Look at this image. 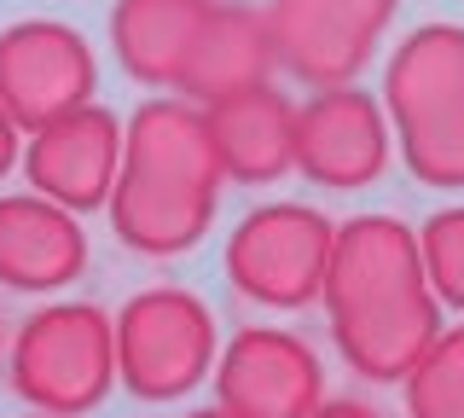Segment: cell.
Instances as JSON below:
<instances>
[{
	"label": "cell",
	"mask_w": 464,
	"mask_h": 418,
	"mask_svg": "<svg viewBox=\"0 0 464 418\" xmlns=\"http://www.w3.org/2000/svg\"><path fill=\"white\" fill-rule=\"evenodd\" d=\"M18 134H24V128L12 122V111H6V105H0V180H6L12 169H18V157H24V146H18Z\"/></svg>",
	"instance_id": "d6986e66"
},
{
	"label": "cell",
	"mask_w": 464,
	"mask_h": 418,
	"mask_svg": "<svg viewBox=\"0 0 464 418\" xmlns=\"http://www.w3.org/2000/svg\"><path fill=\"white\" fill-rule=\"evenodd\" d=\"M418 256H424V279L441 308L464 314V204L435 209L418 227Z\"/></svg>",
	"instance_id": "e0dca14e"
},
{
	"label": "cell",
	"mask_w": 464,
	"mask_h": 418,
	"mask_svg": "<svg viewBox=\"0 0 464 418\" xmlns=\"http://www.w3.org/2000/svg\"><path fill=\"white\" fill-rule=\"evenodd\" d=\"M116 326V384L134 401H180L215 372L221 337H215L209 302L180 285H151L111 314Z\"/></svg>",
	"instance_id": "277c9868"
},
{
	"label": "cell",
	"mask_w": 464,
	"mask_h": 418,
	"mask_svg": "<svg viewBox=\"0 0 464 418\" xmlns=\"http://www.w3.org/2000/svg\"><path fill=\"white\" fill-rule=\"evenodd\" d=\"M209 117V134H215V151H221V169L227 180L238 186H267L296 169V105L261 82V88H244L232 99H215L203 105Z\"/></svg>",
	"instance_id": "5bb4252c"
},
{
	"label": "cell",
	"mask_w": 464,
	"mask_h": 418,
	"mask_svg": "<svg viewBox=\"0 0 464 418\" xmlns=\"http://www.w3.org/2000/svg\"><path fill=\"white\" fill-rule=\"evenodd\" d=\"M186 418H232L227 407H198V413H186Z\"/></svg>",
	"instance_id": "ffe728a7"
},
{
	"label": "cell",
	"mask_w": 464,
	"mask_h": 418,
	"mask_svg": "<svg viewBox=\"0 0 464 418\" xmlns=\"http://www.w3.org/2000/svg\"><path fill=\"white\" fill-rule=\"evenodd\" d=\"M389 111L366 88H314L308 105H296V169L314 186L360 192L389 169Z\"/></svg>",
	"instance_id": "9c48e42d"
},
{
	"label": "cell",
	"mask_w": 464,
	"mask_h": 418,
	"mask_svg": "<svg viewBox=\"0 0 464 418\" xmlns=\"http://www.w3.org/2000/svg\"><path fill=\"white\" fill-rule=\"evenodd\" d=\"M401 0H273V47L279 64L308 88H343L372 64L377 41Z\"/></svg>",
	"instance_id": "ba28073f"
},
{
	"label": "cell",
	"mask_w": 464,
	"mask_h": 418,
	"mask_svg": "<svg viewBox=\"0 0 464 418\" xmlns=\"http://www.w3.org/2000/svg\"><path fill=\"white\" fill-rule=\"evenodd\" d=\"M279 70V47H273V24L267 12L256 6H209L192 35V53L180 64V88L192 105H215V99H232L244 88H261V82Z\"/></svg>",
	"instance_id": "4fadbf2b"
},
{
	"label": "cell",
	"mask_w": 464,
	"mask_h": 418,
	"mask_svg": "<svg viewBox=\"0 0 464 418\" xmlns=\"http://www.w3.org/2000/svg\"><path fill=\"white\" fill-rule=\"evenodd\" d=\"M87 273L82 215L41 192L0 198V285L18 296H53Z\"/></svg>",
	"instance_id": "7c38bea8"
},
{
	"label": "cell",
	"mask_w": 464,
	"mask_h": 418,
	"mask_svg": "<svg viewBox=\"0 0 464 418\" xmlns=\"http://www.w3.org/2000/svg\"><path fill=\"white\" fill-rule=\"evenodd\" d=\"M12 395L47 418H82L116 389V326L99 302H47L12 331Z\"/></svg>",
	"instance_id": "3957f363"
},
{
	"label": "cell",
	"mask_w": 464,
	"mask_h": 418,
	"mask_svg": "<svg viewBox=\"0 0 464 418\" xmlns=\"http://www.w3.org/2000/svg\"><path fill=\"white\" fill-rule=\"evenodd\" d=\"M308 418H383V413H377L372 401H354V395H325Z\"/></svg>",
	"instance_id": "ac0fdd59"
},
{
	"label": "cell",
	"mask_w": 464,
	"mask_h": 418,
	"mask_svg": "<svg viewBox=\"0 0 464 418\" xmlns=\"http://www.w3.org/2000/svg\"><path fill=\"white\" fill-rule=\"evenodd\" d=\"M331 233L337 227L314 204H261L227 238V285L256 308H308L325 285Z\"/></svg>",
	"instance_id": "5b68a950"
},
{
	"label": "cell",
	"mask_w": 464,
	"mask_h": 418,
	"mask_svg": "<svg viewBox=\"0 0 464 418\" xmlns=\"http://www.w3.org/2000/svg\"><path fill=\"white\" fill-rule=\"evenodd\" d=\"M319 302L343 366L366 384H401L441 337V302L424 279L418 233L401 215H354L331 233Z\"/></svg>",
	"instance_id": "6da1fadb"
},
{
	"label": "cell",
	"mask_w": 464,
	"mask_h": 418,
	"mask_svg": "<svg viewBox=\"0 0 464 418\" xmlns=\"http://www.w3.org/2000/svg\"><path fill=\"white\" fill-rule=\"evenodd\" d=\"M203 12H209V0H116L111 6L116 64L140 88H174Z\"/></svg>",
	"instance_id": "9a60e30c"
},
{
	"label": "cell",
	"mask_w": 464,
	"mask_h": 418,
	"mask_svg": "<svg viewBox=\"0 0 464 418\" xmlns=\"http://www.w3.org/2000/svg\"><path fill=\"white\" fill-rule=\"evenodd\" d=\"M383 111L412 180L464 192V24H424L389 53Z\"/></svg>",
	"instance_id": "7a4b0ae2"
},
{
	"label": "cell",
	"mask_w": 464,
	"mask_h": 418,
	"mask_svg": "<svg viewBox=\"0 0 464 418\" xmlns=\"http://www.w3.org/2000/svg\"><path fill=\"white\" fill-rule=\"evenodd\" d=\"M99 88V59L82 30L58 18H24L0 30V105L18 128H41L87 105Z\"/></svg>",
	"instance_id": "52a82bcc"
},
{
	"label": "cell",
	"mask_w": 464,
	"mask_h": 418,
	"mask_svg": "<svg viewBox=\"0 0 464 418\" xmlns=\"http://www.w3.org/2000/svg\"><path fill=\"white\" fill-rule=\"evenodd\" d=\"M215 198H221V180H203V175H186V169L122 157L116 186L105 198V215H111V233L122 238L134 256L163 262V256H186L203 233H209Z\"/></svg>",
	"instance_id": "30bf717a"
},
{
	"label": "cell",
	"mask_w": 464,
	"mask_h": 418,
	"mask_svg": "<svg viewBox=\"0 0 464 418\" xmlns=\"http://www.w3.org/2000/svg\"><path fill=\"white\" fill-rule=\"evenodd\" d=\"M215 407L232 418H308L325 401V360L308 337L279 326H244L215 355Z\"/></svg>",
	"instance_id": "8992f818"
},
{
	"label": "cell",
	"mask_w": 464,
	"mask_h": 418,
	"mask_svg": "<svg viewBox=\"0 0 464 418\" xmlns=\"http://www.w3.org/2000/svg\"><path fill=\"white\" fill-rule=\"evenodd\" d=\"M0 349H6V320H0Z\"/></svg>",
	"instance_id": "44dd1931"
},
{
	"label": "cell",
	"mask_w": 464,
	"mask_h": 418,
	"mask_svg": "<svg viewBox=\"0 0 464 418\" xmlns=\"http://www.w3.org/2000/svg\"><path fill=\"white\" fill-rule=\"evenodd\" d=\"M18 169L29 175V192L53 198L64 209H105L116 169H122V117L105 105H76L64 117L29 128V146L18 157Z\"/></svg>",
	"instance_id": "8fae6325"
},
{
	"label": "cell",
	"mask_w": 464,
	"mask_h": 418,
	"mask_svg": "<svg viewBox=\"0 0 464 418\" xmlns=\"http://www.w3.org/2000/svg\"><path fill=\"white\" fill-rule=\"evenodd\" d=\"M401 384L406 418H464V326L441 331Z\"/></svg>",
	"instance_id": "2e32d148"
}]
</instances>
